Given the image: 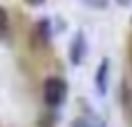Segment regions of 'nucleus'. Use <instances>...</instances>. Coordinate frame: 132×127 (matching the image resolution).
<instances>
[{"instance_id": "423d86ee", "label": "nucleus", "mask_w": 132, "mask_h": 127, "mask_svg": "<svg viewBox=\"0 0 132 127\" xmlns=\"http://www.w3.org/2000/svg\"><path fill=\"white\" fill-rule=\"evenodd\" d=\"M7 28H9V19H7V12L0 7V37L7 35Z\"/></svg>"}, {"instance_id": "f257e3e1", "label": "nucleus", "mask_w": 132, "mask_h": 127, "mask_svg": "<svg viewBox=\"0 0 132 127\" xmlns=\"http://www.w3.org/2000/svg\"><path fill=\"white\" fill-rule=\"evenodd\" d=\"M65 97H67V86H65L63 79L51 76V79L44 81V102H46V106L56 109L65 102Z\"/></svg>"}, {"instance_id": "1a4fd4ad", "label": "nucleus", "mask_w": 132, "mask_h": 127, "mask_svg": "<svg viewBox=\"0 0 132 127\" xmlns=\"http://www.w3.org/2000/svg\"><path fill=\"white\" fill-rule=\"evenodd\" d=\"M116 2H118V5H123V7H128V5H130L132 0H116Z\"/></svg>"}, {"instance_id": "20e7f679", "label": "nucleus", "mask_w": 132, "mask_h": 127, "mask_svg": "<svg viewBox=\"0 0 132 127\" xmlns=\"http://www.w3.org/2000/svg\"><path fill=\"white\" fill-rule=\"evenodd\" d=\"M72 127H104V123L95 116H84V118H77L72 123Z\"/></svg>"}, {"instance_id": "0eeeda50", "label": "nucleus", "mask_w": 132, "mask_h": 127, "mask_svg": "<svg viewBox=\"0 0 132 127\" xmlns=\"http://www.w3.org/2000/svg\"><path fill=\"white\" fill-rule=\"evenodd\" d=\"M88 7H95V9H102V7H107V2L109 0H84Z\"/></svg>"}, {"instance_id": "f03ea898", "label": "nucleus", "mask_w": 132, "mask_h": 127, "mask_svg": "<svg viewBox=\"0 0 132 127\" xmlns=\"http://www.w3.org/2000/svg\"><path fill=\"white\" fill-rule=\"evenodd\" d=\"M84 56H86V37L79 32V35H74L72 46H70V62L72 65H81Z\"/></svg>"}, {"instance_id": "7ed1b4c3", "label": "nucleus", "mask_w": 132, "mask_h": 127, "mask_svg": "<svg viewBox=\"0 0 132 127\" xmlns=\"http://www.w3.org/2000/svg\"><path fill=\"white\" fill-rule=\"evenodd\" d=\"M107 74H109V60L104 58V60L100 62L97 74H95V90H97L100 95H104V93H107Z\"/></svg>"}, {"instance_id": "6e6552de", "label": "nucleus", "mask_w": 132, "mask_h": 127, "mask_svg": "<svg viewBox=\"0 0 132 127\" xmlns=\"http://www.w3.org/2000/svg\"><path fill=\"white\" fill-rule=\"evenodd\" d=\"M26 2H28V5H35V7H37V5H42L44 0H26Z\"/></svg>"}, {"instance_id": "39448f33", "label": "nucleus", "mask_w": 132, "mask_h": 127, "mask_svg": "<svg viewBox=\"0 0 132 127\" xmlns=\"http://www.w3.org/2000/svg\"><path fill=\"white\" fill-rule=\"evenodd\" d=\"M35 32H37V37H42V42H49V21H39Z\"/></svg>"}]
</instances>
